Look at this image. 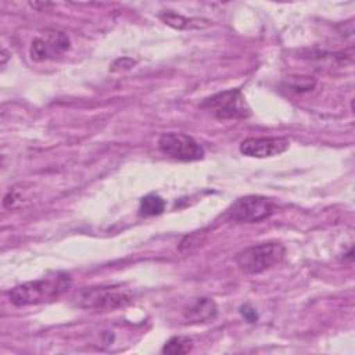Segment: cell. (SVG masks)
<instances>
[{
	"instance_id": "obj_1",
	"label": "cell",
	"mask_w": 355,
	"mask_h": 355,
	"mask_svg": "<svg viewBox=\"0 0 355 355\" xmlns=\"http://www.w3.org/2000/svg\"><path fill=\"white\" fill-rule=\"evenodd\" d=\"M69 275L54 273L51 276L26 282L12 287L8 291V300L17 306L43 304L58 298L69 288Z\"/></svg>"
},
{
	"instance_id": "obj_2",
	"label": "cell",
	"mask_w": 355,
	"mask_h": 355,
	"mask_svg": "<svg viewBox=\"0 0 355 355\" xmlns=\"http://www.w3.org/2000/svg\"><path fill=\"white\" fill-rule=\"evenodd\" d=\"M284 255L286 248L283 244L277 241H268L241 250L236 254L234 261L243 272L248 275H258L277 266L283 261Z\"/></svg>"
},
{
	"instance_id": "obj_3",
	"label": "cell",
	"mask_w": 355,
	"mask_h": 355,
	"mask_svg": "<svg viewBox=\"0 0 355 355\" xmlns=\"http://www.w3.org/2000/svg\"><path fill=\"white\" fill-rule=\"evenodd\" d=\"M132 294L119 284L85 287L76 294V304L80 308L110 311L123 308L132 302Z\"/></svg>"
},
{
	"instance_id": "obj_4",
	"label": "cell",
	"mask_w": 355,
	"mask_h": 355,
	"mask_svg": "<svg viewBox=\"0 0 355 355\" xmlns=\"http://www.w3.org/2000/svg\"><path fill=\"white\" fill-rule=\"evenodd\" d=\"M201 108L209 111L218 119H245L251 115V108L240 89L216 93L205 98Z\"/></svg>"
},
{
	"instance_id": "obj_5",
	"label": "cell",
	"mask_w": 355,
	"mask_h": 355,
	"mask_svg": "<svg viewBox=\"0 0 355 355\" xmlns=\"http://www.w3.org/2000/svg\"><path fill=\"white\" fill-rule=\"evenodd\" d=\"M276 211L275 204L263 196H245L237 198L227 209L230 220L239 223H255L272 216Z\"/></svg>"
},
{
	"instance_id": "obj_6",
	"label": "cell",
	"mask_w": 355,
	"mask_h": 355,
	"mask_svg": "<svg viewBox=\"0 0 355 355\" xmlns=\"http://www.w3.org/2000/svg\"><path fill=\"white\" fill-rule=\"evenodd\" d=\"M159 150L179 161H198L204 157V148L191 136L180 132L162 133L158 139Z\"/></svg>"
},
{
	"instance_id": "obj_7",
	"label": "cell",
	"mask_w": 355,
	"mask_h": 355,
	"mask_svg": "<svg viewBox=\"0 0 355 355\" xmlns=\"http://www.w3.org/2000/svg\"><path fill=\"white\" fill-rule=\"evenodd\" d=\"M69 37L55 29H47L42 35L33 37L29 46V55L33 61L53 60L69 49Z\"/></svg>"
},
{
	"instance_id": "obj_8",
	"label": "cell",
	"mask_w": 355,
	"mask_h": 355,
	"mask_svg": "<svg viewBox=\"0 0 355 355\" xmlns=\"http://www.w3.org/2000/svg\"><path fill=\"white\" fill-rule=\"evenodd\" d=\"M290 143L283 137H248L240 143V153L252 158H269L284 153Z\"/></svg>"
},
{
	"instance_id": "obj_9",
	"label": "cell",
	"mask_w": 355,
	"mask_h": 355,
	"mask_svg": "<svg viewBox=\"0 0 355 355\" xmlns=\"http://www.w3.org/2000/svg\"><path fill=\"white\" fill-rule=\"evenodd\" d=\"M184 319L191 324L214 322L218 316V306L212 298L200 297L184 311Z\"/></svg>"
},
{
	"instance_id": "obj_10",
	"label": "cell",
	"mask_w": 355,
	"mask_h": 355,
	"mask_svg": "<svg viewBox=\"0 0 355 355\" xmlns=\"http://www.w3.org/2000/svg\"><path fill=\"white\" fill-rule=\"evenodd\" d=\"M159 19L175 28V29H179V31H184V29H198V28H205L209 25V21L208 19H204V18H187V17H183L178 12H173V11H164L159 14Z\"/></svg>"
},
{
	"instance_id": "obj_11",
	"label": "cell",
	"mask_w": 355,
	"mask_h": 355,
	"mask_svg": "<svg viewBox=\"0 0 355 355\" xmlns=\"http://www.w3.org/2000/svg\"><path fill=\"white\" fill-rule=\"evenodd\" d=\"M165 209V201L157 194H147L140 200L139 215L140 216H155L162 214Z\"/></svg>"
},
{
	"instance_id": "obj_12",
	"label": "cell",
	"mask_w": 355,
	"mask_h": 355,
	"mask_svg": "<svg viewBox=\"0 0 355 355\" xmlns=\"http://www.w3.org/2000/svg\"><path fill=\"white\" fill-rule=\"evenodd\" d=\"M193 348V341L189 337H182L176 336L169 338L165 345L162 347L164 354H171V355H182L187 354Z\"/></svg>"
},
{
	"instance_id": "obj_13",
	"label": "cell",
	"mask_w": 355,
	"mask_h": 355,
	"mask_svg": "<svg viewBox=\"0 0 355 355\" xmlns=\"http://www.w3.org/2000/svg\"><path fill=\"white\" fill-rule=\"evenodd\" d=\"M133 65H136V61L133 58L129 57H122L115 60V62L111 65V71L112 72H119V71H126L130 69Z\"/></svg>"
},
{
	"instance_id": "obj_14",
	"label": "cell",
	"mask_w": 355,
	"mask_h": 355,
	"mask_svg": "<svg viewBox=\"0 0 355 355\" xmlns=\"http://www.w3.org/2000/svg\"><path fill=\"white\" fill-rule=\"evenodd\" d=\"M241 316L248 322V323H255L258 320V313L255 311V308H252L250 304H244L239 308Z\"/></svg>"
},
{
	"instance_id": "obj_15",
	"label": "cell",
	"mask_w": 355,
	"mask_h": 355,
	"mask_svg": "<svg viewBox=\"0 0 355 355\" xmlns=\"http://www.w3.org/2000/svg\"><path fill=\"white\" fill-rule=\"evenodd\" d=\"M19 198H21L19 194H18L17 191L11 190L10 193L6 194V197H4V200H3V207L7 208V209H11V208H14V207L17 205V202L19 201Z\"/></svg>"
}]
</instances>
